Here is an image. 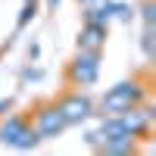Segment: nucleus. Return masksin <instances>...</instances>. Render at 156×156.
<instances>
[{"label": "nucleus", "instance_id": "39448f33", "mask_svg": "<svg viewBox=\"0 0 156 156\" xmlns=\"http://www.w3.org/2000/svg\"><path fill=\"white\" fill-rule=\"evenodd\" d=\"M72 75H75L81 84H90V81L97 78V59H94V56H84V59H78Z\"/></svg>", "mask_w": 156, "mask_h": 156}, {"label": "nucleus", "instance_id": "7ed1b4c3", "mask_svg": "<svg viewBox=\"0 0 156 156\" xmlns=\"http://www.w3.org/2000/svg\"><path fill=\"white\" fill-rule=\"evenodd\" d=\"M59 112H62V119H66V122H78V119H84V115L90 112V103H87L84 97H69V100L59 106Z\"/></svg>", "mask_w": 156, "mask_h": 156}, {"label": "nucleus", "instance_id": "423d86ee", "mask_svg": "<svg viewBox=\"0 0 156 156\" xmlns=\"http://www.w3.org/2000/svg\"><path fill=\"white\" fill-rule=\"evenodd\" d=\"M22 128H25V125H22V119H9V125H3V128H0V137L12 144V140L22 134Z\"/></svg>", "mask_w": 156, "mask_h": 156}, {"label": "nucleus", "instance_id": "f257e3e1", "mask_svg": "<svg viewBox=\"0 0 156 156\" xmlns=\"http://www.w3.org/2000/svg\"><path fill=\"white\" fill-rule=\"evenodd\" d=\"M140 100V90H137V84H119L115 90H109L106 97H103V109L106 112H115V115H122L131 103H137Z\"/></svg>", "mask_w": 156, "mask_h": 156}, {"label": "nucleus", "instance_id": "f03ea898", "mask_svg": "<svg viewBox=\"0 0 156 156\" xmlns=\"http://www.w3.org/2000/svg\"><path fill=\"white\" fill-rule=\"evenodd\" d=\"M62 125H66V119H62L59 109H44L41 115H37V134H44V137L56 134Z\"/></svg>", "mask_w": 156, "mask_h": 156}, {"label": "nucleus", "instance_id": "20e7f679", "mask_svg": "<svg viewBox=\"0 0 156 156\" xmlns=\"http://www.w3.org/2000/svg\"><path fill=\"white\" fill-rule=\"evenodd\" d=\"M78 44H81V50H90V53H97L100 44H103V28H100L97 22H90L87 28H84V34L78 37Z\"/></svg>", "mask_w": 156, "mask_h": 156}]
</instances>
